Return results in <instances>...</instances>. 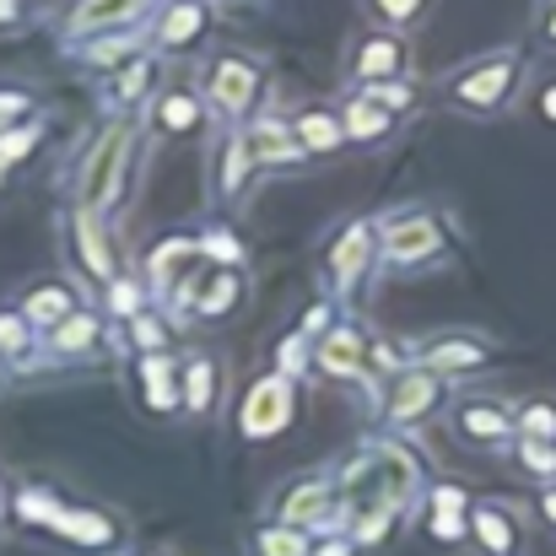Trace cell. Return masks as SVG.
<instances>
[{"label": "cell", "instance_id": "cell-1", "mask_svg": "<svg viewBox=\"0 0 556 556\" xmlns=\"http://www.w3.org/2000/svg\"><path fill=\"white\" fill-rule=\"evenodd\" d=\"M514 81H519V49H497V54L465 65L459 76H448L443 98L465 114H497L514 98Z\"/></svg>", "mask_w": 556, "mask_h": 556}, {"label": "cell", "instance_id": "cell-2", "mask_svg": "<svg viewBox=\"0 0 556 556\" xmlns=\"http://www.w3.org/2000/svg\"><path fill=\"white\" fill-rule=\"evenodd\" d=\"M260 87H265V71H260L254 54L227 49V54H216V60L205 65V103H211L216 114H227V119L249 114L254 98H260Z\"/></svg>", "mask_w": 556, "mask_h": 556}, {"label": "cell", "instance_id": "cell-3", "mask_svg": "<svg viewBox=\"0 0 556 556\" xmlns=\"http://www.w3.org/2000/svg\"><path fill=\"white\" fill-rule=\"evenodd\" d=\"M125 163H130V125H109V130L92 141L87 168H81V205H87V211H109V205L119 200Z\"/></svg>", "mask_w": 556, "mask_h": 556}, {"label": "cell", "instance_id": "cell-4", "mask_svg": "<svg viewBox=\"0 0 556 556\" xmlns=\"http://www.w3.org/2000/svg\"><path fill=\"white\" fill-rule=\"evenodd\" d=\"M378 243H383L389 265H421L443 249V222L427 216V211H400L394 222L378 227Z\"/></svg>", "mask_w": 556, "mask_h": 556}, {"label": "cell", "instance_id": "cell-5", "mask_svg": "<svg viewBox=\"0 0 556 556\" xmlns=\"http://www.w3.org/2000/svg\"><path fill=\"white\" fill-rule=\"evenodd\" d=\"M372 260H378V222H352V227L330 243V254H325V276H330L336 292H352V287L368 276Z\"/></svg>", "mask_w": 556, "mask_h": 556}, {"label": "cell", "instance_id": "cell-6", "mask_svg": "<svg viewBox=\"0 0 556 556\" xmlns=\"http://www.w3.org/2000/svg\"><path fill=\"white\" fill-rule=\"evenodd\" d=\"M287 421H292V383L287 378H260L243 394V410H238L243 438H276Z\"/></svg>", "mask_w": 556, "mask_h": 556}, {"label": "cell", "instance_id": "cell-7", "mask_svg": "<svg viewBox=\"0 0 556 556\" xmlns=\"http://www.w3.org/2000/svg\"><path fill=\"white\" fill-rule=\"evenodd\" d=\"M438 400H443V378H438L432 368H410V372H400V378L389 383L383 416H389V427H410V421H421Z\"/></svg>", "mask_w": 556, "mask_h": 556}, {"label": "cell", "instance_id": "cell-8", "mask_svg": "<svg viewBox=\"0 0 556 556\" xmlns=\"http://www.w3.org/2000/svg\"><path fill=\"white\" fill-rule=\"evenodd\" d=\"M216 27V11L205 5V0H168L163 5V16H157V49H168V54H185L194 43H205V33Z\"/></svg>", "mask_w": 556, "mask_h": 556}, {"label": "cell", "instance_id": "cell-9", "mask_svg": "<svg viewBox=\"0 0 556 556\" xmlns=\"http://www.w3.org/2000/svg\"><path fill=\"white\" fill-rule=\"evenodd\" d=\"M405 60H410V49H405L400 33H372V38H363V49L352 54V81L357 87L394 81V76H405Z\"/></svg>", "mask_w": 556, "mask_h": 556}, {"label": "cell", "instance_id": "cell-10", "mask_svg": "<svg viewBox=\"0 0 556 556\" xmlns=\"http://www.w3.org/2000/svg\"><path fill=\"white\" fill-rule=\"evenodd\" d=\"M314 357H319V368L336 372V378H352V372H363V363L372 357V341L363 325H330L319 341H314Z\"/></svg>", "mask_w": 556, "mask_h": 556}, {"label": "cell", "instance_id": "cell-11", "mask_svg": "<svg viewBox=\"0 0 556 556\" xmlns=\"http://www.w3.org/2000/svg\"><path fill=\"white\" fill-rule=\"evenodd\" d=\"M205 114H211L205 92L168 87V92H157V103H152V130H163V136H194V130H205Z\"/></svg>", "mask_w": 556, "mask_h": 556}, {"label": "cell", "instance_id": "cell-12", "mask_svg": "<svg viewBox=\"0 0 556 556\" xmlns=\"http://www.w3.org/2000/svg\"><path fill=\"white\" fill-rule=\"evenodd\" d=\"M71 249H76V265L92 276V281H114L119 270H114V254H109V243H103V227H98V211H76L71 216Z\"/></svg>", "mask_w": 556, "mask_h": 556}, {"label": "cell", "instance_id": "cell-13", "mask_svg": "<svg viewBox=\"0 0 556 556\" xmlns=\"http://www.w3.org/2000/svg\"><path fill=\"white\" fill-rule=\"evenodd\" d=\"M243 287H249V281H243V270H238V265H211V270H205V281L189 292V303H194V314H200V319H227V314L243 303Z\"/></svg>", "mask_w": 556, "mask_h": 556}, {"label": "cell", "instance_id": "cell-14", "mask_svg": "<svg viewBox=\"0 0 556 556\" xmlns=\"http://www.w3.org/2000/svg\"><path fill=\"white\" fill-rule=\"evenodd\" d=\"M76 308H81V303H76V292H71L65 281H33V287L22 292V314H27L33 330H54V325H65Z\"/></svg>", "mask_w": 556, "mask_h": 556}, {"label": "cell", "instance_id": "cell-15", "mask_svg": "<svg viewBox=\"0 0 556 556\" xmlns=\"http://www.w3.org/2000/svg\"><path fill=\"white\" fill-rule=\"evenodd\" d=\"M141 400H147L152 410H179V405H185V378H179V363H174V357L152 352V357L141 363Z\"/></svg>", "mask_w": 556, "mask_h": 556}, {"label": "cell", "instance_id": "cell-16", "mask_svg": "<svg viewBox=\"0 0 556 556\" xmlns=\"http://www.w3.org/2000/svg\"><path fill=\"white\" fill-rule=\"evenodd\" d=\"M147 5H152V0H81V5L71 11V38L103 33V27H125V22H136Z\"/></svg>", "mask_w": 556, "mask_h": 556}, {"label": "cell", "instance_id": "cell-17", "mask_svg": "<svg viewBox=\"0 0 556 556\" xmlns=\"http://www.w3.org/2000/svg\"><path fill=\"white\" fill-rule=\"evenodd\" d=\"M292 130H298V141H303L308 157H325V152H341V147H346V125H341V114H330V109H303V114L292 119Z\"/></svg>", "mask_w": 556, "mask_h": 556}, {"label": "cell", "instance_id": "cell-18", "mask_svg": "<svg viewBox=\"0 0 556 556\" xmlns=\"http://www.w3.org/2000/svg\"><path fill=\"white\" fill-rule=\"evenodd\" d=\"M243 136H249V152L260 157V168H265V163H292V157H303L298 130L281 125V119H254Z\"/></svg>", "mask_w": 556, "mask_h": 556}, {"label": "cell", "instance_id": "cell-19", "mask_svg": "<svg viewBox=\"0 0 556 556\" xmlns=\"http://www.w3.org/2000/svg\"><path fill=\"white\" fill-rule=\"evenodd\" d=\"M454 421H459V432L476 438V443H503V438L514 432V416H508L497 400H465V405L454 410Z\"/></svg>", "mask_w": 556, "mask_h": 556}, {"label": "cell", "instance_id": "cell-20", "mask_svg": "<svg viewBox=\"0 0 556 556\" xmlns=\"http://www.w3.org/2000/svg\"><path fill=\"white\" fill-rule=\"evenodd\" d=\"M486 357H492V346H486V341H476V336H443V341H432V346H427L421 368H432L438 378H443V372H459V368H481Z\"/></svg>", "mask_w": 556, "mask_h": 556}, {"label": "cell", "instance_id": "cell-21", "mask_svg": "<svg viewBox=\"0 0 556 556\" xmlns=\"http://www.w3.org/2000/svg\"><path fill=\"white\" fill-rule=\"evenodd\" d=\"M54 530L71 535V541H81V546H114L119 541V525L109 514H98V508H60L54 514Z\"/></svg>", "mask_w": 556, "mask_h": 556}, {"label": "cell", "instance_id": "cell-22", "mask_svg": "<svg viewBox=\"0 0 556 556\" xmlns=\"http://www.w3.org/2000/svg\"><path fill=\"white\" fill-rule=\"evenodd\" d=\"M194 260H205V254H200V238H168V243H157L152 260H147L152 287H157V292H174V276H185Z\"/></svg>", "mask_w": 556, "mask_h": 556}, {"label": "cell", "instance_id": "cell-23", "mask_svg": "<svg viewBox=\"0 0 556 556\" xmlns=\"http://www.w3.org/2000/svg\"><path fill=\"white\" fill-rule=\"evenodd\" d=\"M341 125H346V141H383L389 130H394V114L383 109V103H372L368 92H357L346 109H341Z\"/></svg>", "mask_w": 556, "mask_h": 556}, {"label": "cell", "instance_id": "cell-24", "mask_svg": "<svg viewBox=\"0 0 556 556\" xmlns=\"http://www.w3.org/2000/svg\"><path fill=\"white\" fill-rule=\"evenodd\" d=\"M157 71H163V60H157V54H136L130 65H119V76H114V103H119V109L147 103V98H152V87H157Z\"/></svg>", "mask_w": 556, "mask_h": 556}, {"label": "cell", "instance_id": "cell-25", "mask_svg": "<svg viewBox=\"0 0 556 556\" xmlns=\"http://www.w3.org/2000/svg\"><path fill=\"white\" fill-rule=\"evenodd\" d=\"M281 519L287 525H325V519H336V486H298L287 503H281Z\"/></svg>", "mask_w": 556, "mask_h": 556}, {"label": "cell", "instance_id": "cell-26", "mask_svg": "<svg viewBox=\"0 0 556 556\" xmlns=\"http://www.w3.org/2000/svg\"><path fill=\"white\" fill-rule=\"evenodd\" d=\"M254 174H260V157L249 152V136H243V130H232V136H227V163H222V194L232 200V194L249 185Z\"/></svg>", "mask_w": 556, "mask_h": 556}, {"label": "cell", "instance_id": "cell-27", "mask_svg": "<svg viewBox=\"0 0 556 556\" xmlns=\"http://www.w3.org/2000/svg\"><path fill=\"white\" fill-rule=\"evenodd\" d=\"M98 336H103V325H98L87 308H76L65 325H54V330H49V346H54V352H65V357H76V352H87Z\"/></svg>", "mask_w": 556, "mask_h": 556}, {"label": "cell", "instance_id": "cell-28", "mask_svg": "<svg viewBox=\"0 0 556 556\" xmlns=\"http://www.w3.org/2000/svg\"><path fill=\"white\" fill-rule=\"evenodd\" d=\"M216 400V363L211 357H189L185 363V410H205Z\"/></svg>", "mask_w": 556, "mask_h": 556}, {"label": "cell", "instance_id": "cell-29", "mask_svg": "<svg viewBox=\"0 0 556 556\" xmlns=\"http://www.w3.org/2000/svg\"><path fill=\"white\" fill-rule=\"evenodd\" d=\"M136 54H141V49H136V38H130V33H109V38H98L81 60H87L92 71H103V65H130Z\"/></svg>", "mask_w": 556, "mask_h": 556}, {"label": "cell", "instance_id": "cell-30", "mask_svg": "<svg viewBox=\"0 0 556 556\" xmlns=\"http://www.w3.org/2000/svg\"><path fill=\"white\" fill-rule=\"evenodd\" d=\"M476 535L486 541L492 556L514 552V525H508V514H497V508H481V514H476Z\"/></svg>", "mask_w": 556, "mask_h": 556}, {"label": "cell", "instance_id": "cell-31", "mask_svg": "<svg viewBox=\"0 0 556 556\" xmlns=\"http://www.w3.org/2000/svg\"><path fill=\"white\" fill-rule=\"evenodd\" d=\"M254 546H260V556H308V541H303L298 525H276V530H265Z\"/></svg>", "mask_w": 556, "mask_h": 556}, {"label": "cell", "instance_id": "cell-32", "mask_svg": "<svg viewBox=\"0 0 556 556\" xmlns=\"http://www.w3.org/2000/svg\"><path fill=\"white\" fill-rule=\"evenodd\" d=\"M38 114V98L33 92H16V87H0V130H16V125H33Z\"/></svg>", "mask_w": 556, "mask_h": 556}, {"label": "cell", "instance_id": "cell-33", "mask_svg": "<svg viewBox=\"0 0 556 556\" xmlns=\"http://www.w3.org/2000/svg\"><path fill=\"white\" fill-rule=\"evenodd\" d=\"M368 11L400 33V27H410V22H421V16H427V0H368Z\"/></svg>", "mask_w": 556, "mask_h": 556}, {"label": "cell", "instance_id": "cell-34", "mask_svg": "<svg viewBox=\"0 0 556 556\" xmlns=\"http://www.w3.org/2000/svg\"><path fill=\"white\" fill-rule=\"evenodd\" d=\"M519 432L525 438H556V400H530L519 410Z\"/></svg>", "mask_w": 556, "mask_h": 556}, {"label": "cell", "instance_id": "cell-35", "mask_svg": "<svg viewBox=\"0 0 556 556\" xmlns=\"http://www.w3.org/2000/svg\"><path fill=\"white\" fill-rule=\"evenodd\" d=\"M109 308H114L119 319H136V314L147 308V292H141L130 276H114V281H109Z\"/></svg>", "mask_w": 556, "mask_h": 556}, {"label": "cell", "instance_id": "cell-36", "mask_svg": "<svg viewBox=\"0 0 556 556\" xmlns=\"http://www.w3.org/2000/svg\"><path fill=\"white\" fill-rule=\"evenodd\" d=\"M27 341H33L27 314H22V308H16V314H0V352H5V357H22V352H27Z\"/></svg>", "mask_w": 556, "mask_h": 556}, {"label": "cell", "instance_id": "cell-37", "mask_svg": "<svg viewBox=\"0 0 556 556\" xmlns=\"http://www.w3.org/2000/svg\"><path fill=\"white\" fill-rule=\"evenodd\" d=\"M363 92H368L372 103H383L389 114H400V109H410V103H416V87H410L405 76H394V81H378V87H363Z\"/></svg>", "mask_w": 556, "mask_h": 556}, {"label": "cell", "instance_id": "cell-38", "mask_svg": "<svg viewBox=\"0 0 556 556\" xmlns=\"http://www.w3.org/2000/svg\"><path fill=\"white\" fill-rule=\"evenodd\" d=\"M519 459H525L535 476H556V438H525V443H519Z\"/></svg>", "mask_w": 556, "mask_h": 556}, {"label": "cell", "instance_id": "cell-39", "mask_svg": "<svg viewBox=\"0 0 556 556\" xmlns=\"http://www.w3.org/2000/svg\"><path fill=\"white\" fill-rule=\"evenodd\" d=\"M200 254H205L211 265H238V260H243V254H238V238L222 232V227H211V232L200 238Z\"/></svg>", "mask_w": 556, "mask_h": 556}, {"label": "cell", "instance_id": "cell-40", "mask_svg": "<svg viewBox=\"0 0 556 556\" xmlns=\"http://www.w3.org/2000/svg\"><path fill=\"white\" fill-rule=\"evenodd\" d=\"M130 336H136V341H141V346H147V357H152V352H163V346H168V330H163V319H152V314H147V308H141V314H136V319H130Z\"/></svg>", "mask_w": 556, "mask_h": 556}, {"label": "cell", "instance_id": "cell-41", "mask_svg": "<svg viewBox=\"0 0 556 556\" xmlns=\"http://www.w3.org/2000/svg\"><path fill=\"white\" fill-rule=\"evenodd\" d=\"M38 147V130L33 125H16V130H0V163H16Z\"/></svg>", "mask_w": 556, "mask_h": 556}, {"label": "cell", "instance_id": "cell-42", "mask_svg": "<svg viewBox=\"0 0 556 556\" xmlns=\"http://www.w3.org/2000/svg\"><path fill=\"white\" fill-rule=\"evenodd\" d=\"M330 325H336V308H330V303H314V308H308V314L298 319V336H303V341L314 346V341H319V336H325Z\"/></svg>", "mask_w": 556, "mask_h": 556}, {"label": "cell", "instance_id": "cell-43", "mask_svg": "<svg viewBox=\"0 0 556 556\" xmlns=\"http://www.w3.org/2000/svg\"><path fill=\"white\" fill-rule=\"evenodd\" d=\"M281 368L287 372L303 368V336H287V341H281Z\"/></svg>", "mask_w": 556, "mask_h": 556}, {"label": "cell", "instance_id": "cell-44", "mask_svg": "<svg viewBox=\"0 0 556 556\" xmlns=\"http://www.w3.org/2000/svg\"><path fill=\"white\" fill-rule=\"evenodd\" d=\"M541 114H546V119H552V125H556V81H552V87H546V92H541Z\"/></svg>", "mask_w": 556, "mask_h": 556}, {"label": "cell", "instance_id": "cell-45", "mask_svg": "<svg viewBox=\"0 0 556 556\" xmlns=\"http://www.w3.org/2000/svg\"><path fill=\"white\" fill-rule=\"evenodd\" d=\"M16 16H22V0H0V27L16 22Z\"/></svg>", "mask_w": 556, "mask_h": 556}, {"label": "cell", "instance_id": "cell-46", "mask_svg": "<svg viewBox=\"0 0 556 556\" xmlns=\"http://www.w3.org/2000/svg\"><path fill=\"white\" fill-rule=\"evenodd\" d=\"M319 556H352V541H330V546H325Z\"/></svg>", "mask_w": 556, "mask_h": 556}, {"label": "cell", "instance_id": "cell-47", "mask_svg": "<svg viewBox=\"0 0 556 556\" xmlns=\"http://www.w3.org/2000/svg\"><path fill=\"white\" fill-rule=\"evenodd\" d=\"M541 508H546V519H552V525H556V486H552V492H546V503H541Z\"/></svg>", "mask_w": 556, "mask_h": 556}, {"label": "cell", "instance_id": "cell-48", "mask_svg": "<svg viewBox=\"0 0 556 556\" xmlns=\"http://www.w3.org/2000/svg\"><path fill=\"white\" fill-rule=\"evenodd\" d=\"M546 43H556V5H552V16H546Z\"/></svg>", "mask_w": 556, "mask_h": 556}, {"label": "cell", "instance_id": "cell-49", "mask_svg": "<svg viewBox=\"0 0 556 556\" xmlns=\"http://www.w3.org/2000/svg\"><path fill=\"white\" fill-rule=\"evenodd\" d=\"M0 174H5V163H0Z\"/></svg>", "mask_w": 556, "mask_h": 556}]
</instances>
